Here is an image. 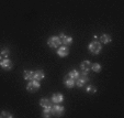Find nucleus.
<instances>
[{
    "label": "nucleus",
    "mask_w": 124,
    "mask_h": 118,
    "mask_svg": "<svg viewBox=\"0 0 124 118\" xmlns=\"http://www.w3.org/2000/svg\"><path fill=\"white\" fill-rule=\"evenodd\" d=\"M9 53H10V50L8 49V47H5V49L1 50V52H0V54L2 55L5 59H7L8 56H9Z\"/></svg>",
    "instance_id": "20"
},
{
    "label": "nucleus",
    "mask_w": 124,
    "mask_h": 118,
    "mask_svg": "<svg viewBox=\"0 0 124 118\" xmlns=\"http://www.w3.org/2000/svg\"><path fill=\"white\" fill-rule=\"evenodd\" d=\"M53 116V111H52V107H45L43 108V114H42V117L45 118H49Z\"/></svg>",
    "instance_id": "15"
},
{
    "label": "nucleus",
    "mask_w": 124,
    "mask_h": 118,
    "mask_svg": "<svg viewBox=\"0 0 124 118\" xmlns=\"http://www.w3.org/2000/svg\"><path fill=\"white\" fill-rule=\"evenodd\" d=\"M69 54V47L66 46V45H61V46L57 49V55L59 57H66Z\"/></svg>",
    "instance_id": "6"
},
{
    "label": "nucleus",
    "mask_w": 124,
    "mask_h": 118,
    "mask_svg": "<svg viewBox=\"0 0 124 118\" xmlns=\"http://www.w3.org/2000/svg\"><path fill=\"white\" fill-rule=\"evenodd\" d=\"M88 50H89L92 54H99L101 52V50H102V43L99 42L98 40H93L92 42L89 43Z\"/></svg>",
    "instance_id": "1"
},
{
    "label": "nucleus",
    "mask_w": 124,
    "mask_h": 118,
    "mask_svg": "<svg viewBox=\"0 0 124 118\" xmlns=\"http://www.w3.org/2000/svg\"><path fill=\"white\" fill-rule=\"evenodd\" d=\"M1 60H2V55L0 54V61H1Z\"/></svg>",
    "instance_id": "21"
},
{
    "label": "nucleus",
    "mask_w": 124,
    "mask_h": 118,
    "mask_svg": "<svg viewBox=\"0 0 124 118\" xmlns=\"http://www.w3.org/2000/svg\"><path fill=\"white\" fill-rule=\"evenodd\" d=\"M23 77L26 81H32L34 80V72L31 70H24L23 71Z\"/></svg>",
    "instance_id": "11"
},
{
    "label": "nucleus",
    "mask_w": 124,
    "mask_h": 118,
    "mask_svg": "<svg viewBox=\"0 0 124 118\" xmlns=\"http://www.w3.org/2000/svg\"><path fill=\"white\" fill-rule=\"evenodd\" d=\"M2 117H6V118H12V117H13V115H12L11 113H9V111L2 110L1 113H0V118H2Z\"/></svg>",
    "instance_id": "18"
},
{
    "label": "nucleus",
    "mask_w": 124,
    "mask_h": 118,
    "mask_svg": "<svg viewBox=\"0 0 124 118\" xmlns=\"http://www.w3.org/2000/svg\"><path fill=\"white\" fill-rule=\"evenodd\" d=\"M52 111H53V116L55 115L56 117H61L64 114V111H65V108L61 104H55L52 105Z\"/></svg>",
    "instance_id": "4"
},
{
    "label": "nucleus",
    "mask_w": 124,
    "mask_h": 118,
    "mask_svg": "<svg viewBox=\"0 0 124 118\" xmlns=\"http://www.w3.org/2000/svg\"><path fill=\"white\" fill-rule=\"evenodd\" d=\"M64 84L66 85V87H67V88H73L74 86H75V80H74V78H71L67 74V75L64 77Z\"/></svg>",
    "instance_id": "9"
},
{
    "label": "nucleus",
    "mask_w": 124,
    "mask_h": 118,
    "mask_svg": "<svg viewBox=\"0 0 124 118\" xmlns=\"http://www.w3.org/2000/svg\"><path fill=\"white\" fill-rule=\"evenodd\" d=\"M90 66H91V62L88 61V60H85V61H82L81 64H80V69L84 72H89Z\"/></svg>",
    "instance_id": "12"
},
{
    "label": "nucleus",
    "mask_w": 124,
    "mask_h": 118,
    "mask_svg": "<svg viewBox=\"0 0 124 118\" xmlns=\"http://www.w3.org/2000/svg\"><path fill=\"white\" fill-rule=\"evenodd\" d=\"M45 77V73L42 70H38L36 72H34V80L36 81H42Z\"/></svg>",
    "instance_id": "14"
},
{
    "label": "nucleus",
    "mask_w": 124,
    "mask_h": 118,
    "mask_svg": "<svg viewBox=\"0 0 124 118\" xmlns=\"http://www.w3.org/2000/svg\"><path fill=\"white\" fill-rule=\"evenodd\" d=\"M111 41H112V38H111L110 34L103 33V34H101L100 36V41H99V42H101L102 44H109Z\"/></svg>",
    "instance_id": "10"
},
{
    "label": "nucleus",
    "mask_w": 124,
    "mask_h": 118,
    "mask_svg": "<svg viewBox=\"0 0 124 118\" xmlns=\"http://www.w3.org/2000/svg\"><path fill=\"white\" fill-rule=\"evenodd\" d=\"M51 100L53 104H61V103L64 102V96L61 93H55V94H53Z\"/></svg>",
    "instance_id": "8"
},
{
    "label": "nucleus",
    "mask_w": 124,
    "mask_h": 118,
    "mask_svg": "<svg viewBox=\"0 0 124 118\" xmlns=\"http://www.w3.org/2000/svg\"><path fill=\"white\" fill-rule=\"evenodd\" d=\"M86 92L87 93H90V94H94L97 92V88L94 87L93 85H88L86 87Z\"/></svg>",
    "instance_id": "19"
},
{
    "label": "nucleus",
    "mask_w": 124,
    "mask_h": 118,
    "mask_svg": "<svg viewBox=\"0 0 124 118\" xmlns=\"http://www.w3.org/2000/svg\"><path fill=\"white\" fill-rule=\"evenodd\" d=\"M0 66H1V69L6 70V71H10L13 67V63L7 57V59H3L0 61Z\"/></svg>",
    "instance_id": "5"
},
{
    "label": "nucleus",
    "mask_w": 124,
    "mask_h": 118,
    "mask_svg": "<svg viewBox=\"0 0 124 118\" xmlns=\"http://www.w3.org/2000/svg\"><path fill=\"white\" fill-rule=\"evenodd\" d=\"M40 105L43 107V108H45V107H52V105H53V103H52L51 99H47V98H42L40 100Z\"/></svg>",
    "instance_id": "13"
},
{
    "label": "nucleus",
    "mask_w": 124,
    "mask_h": 118,
    "mask_svg": "<svg viewBox=\"0 0 124 118\" xmlns=\"http://www.w3.org/2000/svg\"><path fill=\"white\" fill-rule=\"evenodd\" d=\"M68 75H69L71 78L76 80V78H78V76H79V72H78L77 70H71V71L68 73Z\"/></svg>",
    "instance_id": "17"
},
{
    "label": "nucleus",
    "mask_w": 124,
    "mask_h": 118,
    "mask_svg": "<svg viewBox=\"0 0 124 118\" xmlns=\"http://www.w3.org/2000/svg\"><path fill=\"white\" fill-rule=\"evenodd\" d=\"M40 87H41V83L40 81H36V80L29 81L28 85H26V90L30 93H35L36 91L40 90Z\"/></svg>",
    "instance_id": "3"
},
{
    "label": "nucleus",
    "mask_w": 124,
    "mask_h": 118,
    "mask_svg": "<svg viewBox=\"0 0 124 118\" xmlns=\"http://www.w3.org/2000/svg\"><path fill=\"white\" fill-rule=\"evenodd\" d=\"M63 44L62 43V40L59 36H51V38H48V40H47V45H48L51 49H58L61 45Z\"/></svg>",
    "instance_id": "2"
},
{
    "label": "nucleus",
    "mask_w": 124,
    "mask_h": 118,
    "mask_svg": "<svg viewBox=\"0 0 124 118\" xmlns=\"http://www.w3.org/2000/svg\"><path fill=\"white\" fill-rule=\"evenodd\" d=\"M90 70H91V71H93V72H96V73H99V72H101L102 67H101V65L99 63H91Z\"/></svg>",
    "instance_id": "16"
},
{
    "label": "nucleus",
    "mask_w": 124,
    "mask_h": 118,
    "mask_svg": "<svg viewBox=\"0 0 124 118\" xmlns=\"http://www.w3.org/2000/svg\"><path fill=\"white\" fill-rule=\"evenodd\" d=\"M59 38H61V40H62V43H63V44H65L66 46L71 45V44H73V42H74V40H73V38H71V36H65L64 33L59 34Z\"/></svg>",
    "instance_id": "7"
}]
</instances>
